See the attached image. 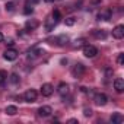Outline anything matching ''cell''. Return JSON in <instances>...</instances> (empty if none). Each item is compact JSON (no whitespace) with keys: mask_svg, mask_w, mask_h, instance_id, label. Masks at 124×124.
<instances>
[{"mask_svg":"<svg viewBox=\"0 0 124 124\" xmlns=\"http://www.w3.org/2000/svg\"><path fill=\"white\" fill-rule=\"evenodd\" d=\"M117 63H118L120 66H123V63H124V54H123V53L118 54V57H117Z\"/></svg>","mask_w":124,"mask_h":124,"instance_id":"cell-26","label":"cell"},{"mask_svg":"<svg viewBox=\"0 0 124 124\" xmlns=\"http://www.w3.org/2000/svg\"><path fill=\"white\" fill-rule=\"evenodd\" d=\"M44 2H45V3H53L54 0H44Z\"/></svg>","mask_w":124,"mask_h":124,"instance_id":"cell-35","label":"cell"},{"mask_svg":"<svg viewBox=\"0 0 124 124\" xmlns=\"http://www.w3.org/2000/svg\"><path fill=\"white\" fill-rule=\"evenodd\" d=\"M34 12V8L32 6H28V5H25V9H23V13L25 15H31Z\"/></svg>","mask_w":124,"mask_h":124,"instance_id":"cell-25","label":"cell"},{"mask_svg":"<svg viewBox=\"0 0 124 124\" xmlns=\"http://www.w3.org/2000/svg\"><path fill=\"white\" fill-rule=\"evenodd\" d=\"M41 0H26V3L25 5H28V6H34V5H37V3H39Z\"/></svg>","mask_w":124,"mask_h":124,"instance_id":"cell-27","label":"cell"},{"mask_svg":"<svg viewBox=\"0 0 124 124\" xmlns=\"http://www.w3.org/2000/svg\"><path fill=\"white\" fill-rule=\"evenodd\" d=\"M123 120H124V117H123L120 112H112V115H111V121H112L114 124H120V123H123Z\"/></svg>","mask_w":124,"mask_h":124,"instance_id":"cell-16","label":"cell"},{"mask_svg":"<svg viewBox=\"0 0 124 124\" xmlns=\"http://www.w3.org/2000/svg\"><path fill=\"white\" fill-rule=\"evenodd\" d=\"M112 37L115 39H121L124 37V26L123 25H117L114 29H112Z\"/></svg>","mask_w":124,"mask_h":124,"instance_id":"cell-8","label":"cell"},{"mask_svg":"<svg viewBox=\"0 0 124 124\" xmlns=\"http://www.w3.org/2000/svg\"><path fill=\"white\" fill-rule=\"evenodd\" d=\"M64 22H66V25H67V26H73V25H75V22H76V19H75L73 16H69V18H66V21H64Z\"/></svg>","mask_w":124,"mask_h":124,"instance_id":"cell-23","label":"cell"},{"mask_svg":"<svg viewBox=\"0 0 124 124\" xmlns=\"http://www.w3.org/2000/svg\"><path fill=\"white\" fill-rule=\"evenodd\" d=\"M6 79H8V72L6 70H0V85H3Z\"/></svg>","mask_w":124,"mask_h":124,"instance_id":"cell-21","label":"cell"},{"mask_svg":"<svg viewBox=\"0 0 124 124\" xmlns=\"http://www.w3.org/2000/svg\"><path fill=\"white\" fill-rule=\"evenodd\" d=\"M67 123H70V124H76V123H78V120H76V118H70Z\"/></svg>","mask_w":124,"mask_h":124,"instance_id":"cell-30","label":"cell"},{"mask_svg":"<svg viewBox=\"0 0 124 124\" xmlns=\"http://www.w3.org/2000/svg\"><path fill=\"white\" fill-rule=\"evenodd\" d=\"M83 45H85V39H82V38H80V39H76L75 44H73L75 48H80V47H83Z\"/></svg>","mask_w":124,"mask_h":124,"instance_id":"cell-24","label":"cell"},{"mask_svg":"<svg viewBox=\"0 0 124 124\" xmlns=\"http://www.w3.org/2000/svg\"><path fill=\"white\" fill-rule=\"evenodd\" d=\"M98 19H99V21H109V19H111V10H109V9H105V10L99 12Z\"/></svg>","mask_w":124,"mask_h":124,"instance_id":"cell-14","label":"cell"},{"mask_svg":"<svg viewBox=\"0 0 124 124\" xmlns=\"http://www.w3.org/2000/svg\"><path fill=\"white\" fill-rule=\"evenodd\" d=\"M55 26H57V22L53 19V16L47 18V21H45V25H44L45 31H47V32H51V31H54V28H55Z\"/></svg>","mask_w":124,"mask_h":124,"instance_id":"cell-9","label":"cell"},{"mask_svg":"<svg viewBox=\"0 0 124 124\" xmlns=\"http://www.w3.org/2000/svg\"><path fill=\"white\" fill-rule=\"evenodd\" d=\"M93 102H95L98 107H104V105H107V102H108V96H107L105 93H96V95L93 96Z\"/></svg>","mask_w":124,"mask_h":124,"instance_id":"cell-5","label":"cell"},{"mask_svg":"<svg viewBox=\"0 0 124 124\" xmlns=\"http://www.w3.org/2000/svg\"><path fill=\"white\" fill-rule=\"evenodd\" d=\"M9 80H10V83H13V85H18V83H19V76H18L16 73H12V75L9 76Z\"/></svg>","mask_w":124,"mask_h":124,"instance_id":"cell-20","label":"cell"},{"mask_svg":"<svg viewBox=\"0 0 124 124\" xmlns=\"http://www.w3.org/2000/svg\"><path fill=\"white\" fill-rule=\"evenodd\" d=\"M83 54H85V57H88V58H93V57L98 54V48H96L95 45H88V44H85V45H83Z\"/></svg>","mask_w":124,"mask_h":124,"instance_id":"cell-3","label":"cell"},{"mask_svg":"<svg viewBox=\"0 0 124 124\" xmlns=\"http://www.w3.org/2000/svg\"><path fill=\"white\" fill-rule=\"evenodd\" d=\"M80 91H82V92H83V93H86V92H88V89H86V88H85V86H82V88H80Z\"/></svg>","mask_w":124,"mask_h":124,"instance_id":"cell-32","label":"cell"},{"mask_svg":"<svg viewBox=\"0 0 124 124\" xmlns=\"http://www.w3.org/2000/svg\"><path fill=\"white\" fill-rule=\"evenodd\" d=\"M48 41H50V44H55V45H60V47H64L69 42V37L63 34V35H58L55 38H50Z\"/></svg>","mask_w":124,"mask_h":124,"instance_id":"cell-2","label":"cell"},{"mask_svg":"<svg viewBox=\"0 0 124 124\" xmlns=\"http://www.w3.org/2000/svg\"><path fill=\"white\" fill-rule=\"evenodd\" d=\"M51 16H53V19H54L57 23H58V22H60V19H61V13H60V10H58V9L53 10V15H51Z\"/></svg>","mask_w":124,"mask_h":124,"instance_id":"cell-18","label":"cell"},{"mask_svg":"<svg viewBox=\"0 0 124 124\" xmlns=\"http://www.w3.org/2000/svg\"><path fill=\"white\" fill-rule=\"evenodd\" d=\"M51 112H53V108L48 107V105H44V107H41V108L38 109V115H39V117H50Z\"/></svg>","mask_w":124,"mask_h":124,"instance_id":"cell-12","label":"cell"},{"mask_svg":"<svg viewBox=\"0 0 124 124\" xmlns=\"http://www.w3.org/2000/svg\"><path fill=\"white\" fill-rule=\"evenodd\" d=\"M53 92H54V88H53L51 83H44L41 86V95L42 96H51Z\"/></svg>","mask_w":124,"mask_h":124,"instance_id":"cell-7","label":"cell"},{"mask_svg":"<svg viewBox=\"0 0 124 124\" xmlns=\"http://www.w3.org/2000/svg\"><path fill=\"white\" fill-rule=\"evenodd\" d=\"M16 112H18V108L15 105H8L6 107V114L8 115H15Z\"/></svg>","mask_w":124,"mask_h":124,"instance_id":"cell-17","label":"cell"},{"mask_svg":"<svg viewBox=\"0 0 124 124\" xmlns=\"http://www.w3.org/2000/svg\"><path fill=\"white\" fill-rule=\"evenodd\" d=\"M85 72H86V67H85L82 63H76V64L72 67V75H73V78H76V79L82 78Z\"/></svg>","mask_w":124,"mask_h":124,"instance_id":"cell-1","label":"cell"},{"mask_svg":"<svg viewBox=\"0 0 124 124\" xmlns=\"http://www.w3.org/2000/svg\"><path fill=\"white\" fill-rule=\"evenodd\" d=\"M25 26H26V29H31V31H32V29H35V28L38 26V22H37V21H28Z\"/></svg>","mask_w":124,"mask_h":124,"instance_id":"cell-19","label":"cell"},{"mask_svg":"<svg viewBox=\"0 0 124 124\" xmlns=\"http://www.w3.org/2000/svg\"><path fill=\"white\" fill-rule=\"evenodd\" d=\"M114 89L118 92V93H123L124 92V80L121 78H117L114 80Z\"/></svg>","mask_w":124,"mask_h":124,"instance_id":"cell-11","label":"cell"},{"mask_svg":"<svg viewBox=\"0 0 124 124\" xmlns=\"http://www.w3.org/2000/svg\"><path fill=\"white\" fill-rule=\"evenodd\" d=\"M37 98H38V92L35 91V89H28L25 93H23V101L25 102H35L37 101Z\"/></svg>","mask_w":124,"mask_h":124,"instance_id":"cell-4","label":"cell"},{"mask_svg":"<svg viewBox=\"0 0 124 124\" xmlns=\"http://www.w3.org/2000/svg\"><path fill=\"white\" fill-rule=\"evenodd\" d=\"M91 3H93V5H98V3H101V0H91Z\"/></svg>","mask_w":124,"mask_h":124,"instance_id":"cell-31","label":"cell"},{"mask_svg":"<svg viewBox=\"0 0 124 124\" xmlns=\"http://www.w3.org/2000/svg\"><path fill=\"white\" fill-rule=\"evenodd\" d=\"M105 75H107V78H109V76L112 75V69H109V67H108V69L105 70Z\"/></svg>","mask_w":124,"mask_h":124,"instance_id":"cell-29","label":"cell"},{"mask_svg":"<svg viewBox=\"0 0 124 124\" xmlns=\"http://www.w3.org/2000/svg\"><path fill=\"white\" fill-rule=\"evenodd\" d=\"M15 8H16V3H15V2H9V3H6V10H8V12H13Z\"/></svg>","mask_w":124,"mask_h":124,"instance_id":"cell-22","label":"cell"},{"mask_svg":"<svg viewBox=\"0 0 124 124\" xmlns=\"http://www.w3.org/2000/svg\"><path fill=\"white\" fill-rule=\"evenodd\" d=\"M41 54H44V51H41V50H29L28 51V58L29 60H34V58L39 57Z\"/></svg>","mask_w":124,"mask_h":124,"instance_id":"cell-15","label":"cell"},{"mask_svg":"<svg viewBox=\"0 0 124 124\" xmlns=\"http://www.w3.org/2000/svg\"><path fill=\"white\" fill-rule=\"evenodd\" d=\"M57 92H58L60 96H66V95L69 93V85L64 83V82H61V83L57 86Z\"/></svg>","mask_w":124,"mask_h":124,"instance_id":"cell-10","label":"cell"},{"mask_svg":"<svg viewBox=\"0 0 124 124\" xmlns=\"http://www.w3.org/2000/svg\"><path fill=\"white\" fill-rule=\"evenodd\" d=\"M92 35H93L96 39H105V38L108 37V34H107L105 29H93V31H92Z\"/></svg>","mask_w":124,"mask_h":124,"instance_id":"cell-13","label":"cell"},{"mask_svg":"<svg viewBox=\"0 0 124 124\" xmlns=\"http://www.w3.org/2000/svg\"><path fill=\"white\" fill-rule=\"evenodd\" d=\"M3 39H5V37H3V34L0 32V42H3Z\"/></svg>","mask_w":124,"mask_h":124,"instance_id":"cell-34","label":"cell"},{"mask_svg":"<svg viewBox=\"0 0 124 124\" xmlns=\"http://www.w3.org/2000/svg\"><path fill=\"white\" fill-rule=\"evenodd\" d=\"M83 115H85V117H91V115H92V109H91V108H85V109H83Z\"/></svg>","mask_w":124,"mask_h":124,"instance_id":"cell-28","label":"cell"},{"mask_svg":"<svg viewBox=\"0 0 124 124\" xmlns=\"http://www.w3.org/2000/svg\"><path fill=\"white\" fill-rule=\"evenodd\" d=\"M61 64H67V58H63V60H61Z\"/></svg>","mask_w":124,"mask_h":124,"instance_id":"cell-33","label":"cell"},{"mask_svg":"<svg viewBox=\"0 0 124 124\" xmlns=\"http://www.w3.org/2000/svg\"><path fill=\"white\" fill-rule=\"evenodd\" d=\"M3 58H5V60H8V61H15V60L18 58V51H16L15 48H9V50H6V51H5Z\"/></svg>","mask_w":124,"mask_h":124,"instance_id":"cell-6","label":"cell"}]
</instances>
